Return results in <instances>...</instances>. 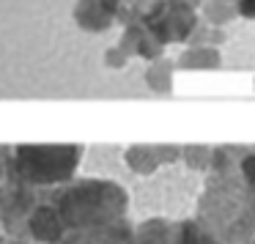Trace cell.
Returning a JSON list of instances; mask_svg holds the SVG:
<instances>
[{"label": "cell", "instance_id": "1", "mask_svg": "<svg viewBox=\"0 0 255 244\" xmlns=\"http://www.w3.org/2000/svg\"><path fill=\"white\" fill-rule=\"evenodd\" d=\"M222 66V55L211 44H187V50L176 58V69L181 72H214Z\"/></svg>", "mask_w": 255, "mask_h": 244}, {"label": "cell", "instance_id": "5", "mask_svg": "<svg viewBox=\"0 0 255 244\" xmlns=\"http://www.w3.org/2000/svg\"><path fill=\"white\" fill-rule=\"evenodd\" d=\"M239 170H242V181L247 184L250 189H255V151H253V154H244L242 156Z\"/></svg>", "mask_w": 255, "mask_h": 244}, {"label": "cell", "instance_id": "3", "mask_svg": "<svg viewBox=\"0 0 255 244\" xmlns=\"http://www.w3.org/2000/svg\"><path fill=\"white\" fill-rule=\"evenodd\" d=\"M200 17L211 28H225L228 22H233L239 17L236 3H231V0H206L203 6H200Z\"/></svg>", "mask_w": 255, "mask_h": 244}, {"label": "cell", "instance_id": "7", "mask_svg": "<svg viewBox=\"0 0 255 244\" xmlns=\"http://www.w3.org/2000/svg\"><path fill=\"white\" fill-rule=\"evenodd\" d=\"M247 244H255V239H250V242H247Z\"/></svg>", "mask_w": 255, "mask_h": 244}, {"label": "cell", "instance_id": "4", "mask_svg": "<svg viewBox=\"0 0 255 244\" xmlns=\"http://www.w3.org/2000/svg\"><path fill=\"white\" fill-rule=\"evenodd\" d=\"M173 74H176V61H165V58H159V61H154L148 66V72H145V83H148V88L156 91V94H170L173 91Z\"/></svg>", "mask_w": 255, "mask_h": 244}, {"label": "cell", "instance_id": "8", "mask_svg": "<svg viewBox=\"0 0 255 244\" xmlns=\"http://www.w3.org/2000/svg\"><path fill=\"white\" fill-rule=\"evenodd\" d=\"M231 3H236V0H231Z\"/></svg>", "mask_w": 255, "mask_h": 244}, {"label": "cell", "instance_id": "6", "mask_svg": "<svg viewBox=\"0 0 255 244\" xmlns=\"http://www.w3.org/2000/svg\"><path fill=\"white\" fill-rule=\"evenodd\" d=\"M236 14L242 19H255V0H236Z\"/></svg>", "mask_w": 255, "mask_h": 244}, {"label": "cell", "instance_id": "2", "mask_svg": "<svg viewBox=\"0 0 255 244\" xmlns=\"http://www.w3.org/2000/svg\"><path fill=\"white\" fill-rule=\"evenodd\" d=\"M176 156H181V148H156V145H137V148H129L127 162L132 170L143 173H154L162 162H173Z\"/></svg>", "mask_w": 255, "mask_h": 244}]
</instances>
